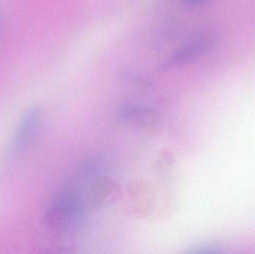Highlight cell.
I'll use <instances>...</instances> for the list:
<instances>
[{
  "mask_svg": "<svg viewBox=\"0 0 255 254\" xmlns=\"http://www.w3.org/2000/svg\"><path fill=\"white\" fill-rule=\"evenodd\" d=\"M205 1L206 0H184V4L187 7H195Z\"/></svg>",
  "mask_w": 255,
  "mask_h": 254,
  "instance_id": "obj_3",
  "label": "cell"
},
{
  "mask_svg": "<svg viewBox=\"0 0 255 254\" xmlns=\"http://www.w3.org/2000/svg\"><path fill=\"white\" fill-rule=\"evenodd\" d=\"M1 21H2V14H1V9H0V27L1 25Z\"/></svg>",
  "mask_w": 255,
  "mask_h": 254,
  "instance_id": "obj_4",
  "label": "cell"
},
{
  "mask_svg": "<svg viewBox=\"0 0 255 254\" xmlns=\"http://www.w3.org/2000/svg\"><path fill=\"white\" fill-rule=\"evenodd\" d=\"M220 39L218 33L213 32L203 34L181 46L176 51L167 63V67L174 64H185L193 61L199 55L212 48Z\"/></svg>",
  "mask_w": 255,
  "mask_h": 254,
  "instance_id": "obj_1",
  "label": "cell"
},
{
  "mask_svg": "<svg viewBox=\"0 0 255 254\" xmlns=\"http://www.w3.org/2000/svg\"><path fill=\"white\" fill-rule=\"evenodd\" d=\"M41 113L37 109L29 110L24 116L15 134L13 145L18 149L29 146L38 133L41 123Z\"/></svg>",
  "mask_w": 255,
  "mask_h": 254,
  "instance_id": "obj_2",
  "label": "cell"
}]
</instances>
